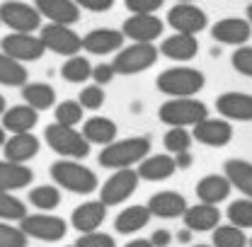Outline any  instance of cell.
<instances>
[{"mask_svg":"<svg viewBox=\"0 0 252 247\" xmlns=\"http://www.w3.org/2000/svg\"><path fill=\"white\" fill-rule=\"evenodd\" d=\"M148 153H151V138L146 136H131L122 141L114 138L102 148V153L97 155V162L107 170H122V167L138 165Z\"/></svg>","mask_w":252,"mask_h":247,"instance_id":"6da1fadb","label":"cell"},{"mask_svg":"<svg viewBox=\"0 0 252 247\" xmlns=\"http://www.w3.org/2000/svg\"><path fill=\"white\" fill-rule=\"evenodd\" d=\"M51 180L56 182V186H61L65 191H73V194H93L99 180L90 167L80 165L78 160H70V157H61L51 165Z\"/></svg>","mask_w":252,"mask_h":247,"instance_id":"7a4b0ae2","label":"cell"},{"mask_svg":"<svg viewBox=\"0 0 252 247\" xmlns=\"http://www.w3.org/2000/svg\"><path fill=\"white\" fill-rule=\"evenodd\" d=\"M44 138L49 143V148L61 157L70 160H83L90 155V143L85 141V136L80 131H75V126H65V124H49L44 128Z\"/></svg>","mask_w":252,"mask_h":247,"instance_id":"3957f363","label":"cell"},{"mask_svg":"<svg viewBox=\"0 0 252 247\" xmlns=\"http://www.w3.org/2000/svg\"><path fill=\"white\" fill-rule=\"evenodd\" d=\"M204 83H206V78L201 75V70L187 68V65L167 68L156 80L158 90L162 94H170V97H194L196 93H201Z\"/></svg>","mask_w":252,"mask_h":247,"instance_id":"277c9868","label":"cell"},{"mask_svg":"<svg viewBox=\"0 0 252 247\" xmlns=\"http://www.w3.org/2000/svg\"><path fill=\"white\" fill-rule=\"evenodd\" d=\"M158 114H160V122L167 124V126H185L187 128V126H194L196 122L206 119L209 109L196 97H172L165 104H160Z\"/></svg>","mask_w":252,"mask_h":247,"instance_id":"5b68a950","label":"cell"},{"mask_svg":"<svg viewBox=\"0 0 252 247\" xmlns=\"http://www.w3.org/2000/svg\"><path fill=\"white\" fill-rule=\"evenodd\" d=\"M158 56H160V51L153 46V41H133L131 46H126V49L122 46L117 51L112 65L119 75H136V73H143L151 65H156Z\"/></svg>","mask_w":252,"mask_h":247,"instance_id":"8992f818","label":"cell"},{"mask_svg":"<svg viewBox=\"0 0 252 247\" xmlns=\"http://www.w3.org/2000/svg\"><path fill=\"white\" fill-rule=\"evenodd\" d=\"M20 228L27 238L41 240V243H59L68 233V223L61 216H51V214H27L20 220Z\"/></svg>","mask_w":252,"mask_h":247,"instance_id":"52a82bcc","label":"cell"},{"mask_svg":"<svg viewBox=\"0 0 252 247\" xmlns=\"http://www.w3.org/2000/svg\"><path fill=\"white\" fill-rule=\"evenodd\" d=\"M39 39L44 41L46 51H54L59 56H75L83 51V36L70 30V25H56L49 22L39 27Z\"/></svg>","mask_w":252,"mask_h":247,"instance_id":"ba28073f","label":"cell"},{"mask_svg":"<svg viewBox=\"0 0 252 247\" xmlns=\"http://www.w3.org/2000/svg\"><path fill=\"white\" fill-rule=\"evenodd\" d=\"M0 51L7 54L15 61L30 63V61H39L46 54V46H44V41L39 36H34V31H12V34L2 36Z\"/></svg>","mask_w":252,"mask_h":247,"instance_id":"9c48e42d","label":"cell"},{"mask_svg":"<svg viewBox=\"0 0 252 247\" xmlns=\"http://www.w3.org/2000/svg\"><path fill=\"white\" fill-rule=\"evenodd\" d=\"M0 25L12 31H36L41 27V15L34 5L22 0H5L0 5Z\"/></svg>","mask_w":252,"mask_h":247,"instance_id":"30bf717a","label":"cell"},{"mask_svg":"<svg viewBox=\"0 0 252 247\" xmlns=\"http://www.w3.org/2000/svg\"><path fill=\"white\" fill-rule=\"evenodd\" d=\"M138 189V172L131 167L117 170L99 189V201L109 209V206H119Z\"/></svg>","mask_w":252,"mask_h":247,"instance_id":"8fae6325","label":"cell"},{"mask_svg":"<svg viewBox=\"0 0 252 247\" xmlns=\"http://www.w3.org/2000/svg\"><path fill=\"white\" fill-rule=\"evenodd\" d=\"M206 12L194 2H177L167 10V25L182 34H199L206 30Z\"/></svg>","mask_w":252,"mask_h":247,"instance_id":"7c38bea8","label":"cell"},{"mask_svg":"<svg viewBox=\"0 0 252 247\" xmlns=\"http://www.w3.org/2000/svg\"><path fill=\"white\" fill-rule=\"evenodd\" d=\"M191 138L209 146V148H223L233 141V126L228 119H201L191 126Z\"/></svg>","mask_w":252,"mask_h":247,"instance_id":"4fadbf2b","label":"cell"},{"mask_svg":"<svg viewBox=\"0 0 252 247\" xmlns=\"http://www.w3.org/2000/svg\"><path fill=\"white\" fill-rule=\"evenodd\" d=\"M162 20L156 17V12H143V15H131L122 27V34L131 41H156L162 36Z\"/></svg>","mask_w":252,"mask_h":247,"instance_id":"5bb4252c","label":"cell"},{"mask_svg":"<svg viewBox=\"0 0 252 247\" xmlns=\"http://www.w3.org/2000/svg\"><path fill=\"white\" fill-rule=\"evenodd\" d=\"M211 36L219 44H225V46H243L252 36V27L243 17H225V20H219L211 27Z\"/></svg>","mask_w":252,"mask_h":247,"instance_id":"9a60e30c","label":"cell"},{"mask_svg":"<svg viewBox=\"0 0 252 247\" xmlns=\"http://www.w3.org/2000/svg\"><path fill=\"white\" fill-rule=\"evenodd\" d=\"M124 34L119 30H107V27H99V30L88 31L83 36V49L88 54L94 56H107V54H114L124 46Z\"/></svg>","mask_w":252,"mask_h":247,"instance_id":"2e32d148","label":"cell"},{"mask_svg":"<svg viewBox=\"0 0 252 247\" xmlns=\"http://www.w3.org/2000/svg\"><path fill=\"white\" fill-rule=\"evenodd\" d=\"M39 148H41L39 138H36L34 133H30V131L12 133V136H10V138H5V143H2L5 160H10V162H20V165L30 162L32 157H36Z\"/></svg>","mask_w":252,"mask_h":247,"instance_id":"e0dca14e","label":"cell"},{"mask_svg":"<svg viewBox=\"0 0 252 247\" xmlns=\"http://www.w3.org/2000/svg\"><path fill=\"white\" fill-rule=\"evenodd\" d=\"M216 109L228 122H252V94L223 93L216 99Z\"/></svg>","mask_w":252,"mask_h":247,"instance_id":"ac0fdd59","label":"cell"},{"mask_svg":"<svg viewBox=\"0 0 252 247\" xmlns=\"http://www.w3.org/2000/svg\"><path fill=\"white\" fill-rule=\"evenodd\" d=\"M34 7L41 17L56 25H75L80 20V7L73 0H34Z\"/></svg>","mask_w":252,"mask_h":247,"instance_id":"d6986e66","label":"cell"},{"mask_svg":"<svg viewBox=\"0 0 252 247\" xmlns=\"http://www.w3.org/2000/svg\"><path fill=\"white\" fill-rule=\"evenodd\" d=\"M148 211L156 218H182V214L187 211V199L180 191H158L148 199Z\"/></svg>","mask_w":252,"mask_h":247,"instance_id":"ffe728a7","label":"cell"},{"mask_svg":"<svg viewBox=\"0 0 252 247\" xmlns=\"http://www.w3.org/2000/svg\"><path fill=\"white\" fill-rule=\"evenodd\" d=\"M160 54H165L167 59H172V61H180V63H187L191 61L196 54H199V41H196V36L194 34H182V31H175L172 36H167L162 44H160V49H158Z\"/></svg>","mask_w":252,"mask_h":247,"instance_id":"44dd1931","label":"cell"},{"mask_svg":"<svg viewBox=\"0 0 252 247\" xmlns=\"http://www.w3.org/2000/svg\"><path fill=\"white\" fill-rule=\"evenodd\" d=\"M138 180H146V182H162V180H170L177 167H175V157L172 155H146L141 162H138Z\"/></svg>","mask_w":252,"mask_h":247,"instance_id":"7402d4cb","label":"cell"},{"mask_svg":"<svg viewBox=\"0 0 252 247\" xmlns=\"http://www.w3.org/2000/svg\"><path fill=\"white\" fill-rule=\"evenodd\" d=\"M182 218H185V228H189L191 233H206V230H214L220 223V211L219 206L201 201L196 206H187Z\"/></svg>","mask_w":252,"mask_h":247,"instance_id":"603a6c76","label":"cell"},{"mask_svg":"<svg viewBox=\"0 0 252 247\" xmlns=\"http://www.w3.org/2000/svg\"><path fill=\"white\" fill-rule=\"evenodd\" d=\"M107 218V206L102 201H85L70 214V225L78 233H93Z\"/></svg>","mask_w":252,"mask_h":247,"instance_id":"cb8c5ba5","label":"cell"},{"mask_svg":"<svg viewBox=\"0 0 252 247\" xmlns=\"http://www.w3.org/2000/svg\"><path fill=\"white\" fill-rule=\"evenodd\" d=\"M2 117V128L10 133H22V131H32L39 124V112L30 107V104H15V107H5Z\"/></svg>","mask_w":252,"mask_h":247,"instance_id":"d4e9b609","label":"cell"},{"mask_svg":"<svg viewBox=\"0 0 252 247\" xmlns=\"http://www.w3.org/2000/svg\"><path fill=\"white\" fill-rule=\"evenodd\" d=\"M230 189H233V186H230L225 175H206V177H201V180L196 182V196H199V201H204V204L219 206L220 201L228 199Z\"/></svg>","mask_w":252,"mask_h":247,"instance_id":"484cf974","label":"cell"},{"mask_svg":"<svg viewBox=\"0 0 252 247\" xmlns=\"http://www.w3.org/2000/svg\"><path fill=\"white\" fill-rule=\"evenodd\" d=\"M34 172L27 165L20 162H10V160H0V189L2 191H15V189H25L32 185Z\"/></svg>","mask_w":252,"mask_h":247,"instance_id":"4316f807","label":"cell"},{"mask_svg":"<svg viewBox=\"0 0 252 247\" xmlns=\"http://www.w3.org/2000/svg\"><path fill=\"white\" fill-rule=\"evenodd\" d=\"M117 124L112 122V119H107V117H93V119H88V122L83 124V136H85V141L90 143V146H107V143H112L114 138H117Z\"/></svg>","mask_w":252,"mask_h":247,"instance_id":"83f0119b","label":"cell"},{"mask_svg":"<svg viewBox=\"0 0 252 247\" xmlns=\"http://www.w3.org/2000/svg\"><path fill=\"white\" fill-rule=\"evenodd\" d=\"M223 172H225V177H228L233 189L243 191L248 199H252V162L233 157L223 165Z\"/></svg>","mask_w":252,"mask_h":247,"instance_id":"f1b7e54d","label":"cell"},{"mask_svg":"<svg viewBox=\"0 0 252 247\" xmlns=\"http://www.w3.org/2000/svg\"><path fill=\"white\" fill-rule=\"evenodd\" d=\"M148 220H151V211H148V206L136 204V206L124 209L119 216L114 218V230H117V233H122V235H133V233L143 230V228L148 225Z\"/></svg>","mask_w":252,"mask_h":247,"instance_id":"f546056e","label":"cell"},{"mask_svg":"<svg viewBox=\"0 0 252 247\" xmlns=\"http://www.w3.org/2000/svg\"><path fill=\"white\" fill-rule=\"evenodd\" d=\"M22 97H25V104L34 107L36 112H44V109L54 107L56 90L49 83H25L22 85Z\"/></svg>","mask_w":252,"mask_h":247,"instance_id":"4dcf8cb0","label":"cell"},{"mask_svg":"<svg viewBox=\"0 0 252 247\" xmlns=\"http://www.w3.org/2000/svg\"><path fill=\"white\" fill-rule=\"evenodd\" d=\"M30 73L25 68V63L10 59L7 54L0 51V85H7V88H22L27 83Z\"/></svg>","mask_w":252,"mask_h":247,"instance_id":"1f68e13d","label":"cell"},{"mask_svg":"<svg viewBox=\"0 0 252 247\" xmlns=\"http://www.w3.org/2000/svg\"><path fill=\"white\" fill-rule=\"evenodd\" d=\"M61 75L65 83H73V85H80L85 80H90L93 75V65L85 56H68V61L61 65Z\"/></svg>","mask_w":252,"mask_h":247,"instance_id":"d6a6232c","label":"cell"},{"mask_svg":"<svg viewBox=\"0 0 252 247\" xmlns=\"http://www.w3.org/2000/svg\"><path fill=\"white\" fill-rule=\"evenodd\" d=\"M248 245V238H245V230L233 225V223H225V225H216L214 228V247H245Z\"/></svg>","mask_w":252,"mask_h":247,"instance_id":"836d02e7","label":"cell"},{"mask_svg":"<svg viewBox=\"0 0 252 247\" xmlns=\"http://www.w3.org/2000/svg\"><path fill=\"white\" fill-rule=\"evenodd\" d=\"M30 204L36 206L39 211H54L61 204V191H59V186L54 185L34 186L30 191Z\"/></svg>","mask_w":252,"mask_h":247,"instance_id":"e575fe53","label":"cell"},{"mask_svg":"<svg viewBox=\"0 0 252 247\" xmlns=\"http://www.w3.org/2000/svg\"><path fill=\"white\" fill-rule=\"evenodd\" d=\"M27 216L25 201H20L12 191L0 189V220H22Z\"/></svg>","mask_w":252,"mask_h":247,"instance_id":"d590c367","label":"cell"},{"mask_svg":"<svg viewBox=\"0 0 252 247\" xmlns=\"http://www.w3.org/2000/svg\"><path fill=\"white\" fill-rule=\"evenodd\" d=\"M162 146L167 153H182V151H189L191 146V133H189L185 126H170L167 133L162 136Z\"/></svg>","mask_w":252,"mask_h":247,"instance_id":"8d00e7d4","label":"cell"},{"mask_svg":"<svg viewBox=\"0 0 252 247\" xmlns=\"http://www.w3.org/2000/svg\"><path fill=\"white\" fill-rule=\"evenodd\" d=\"M225 216H228V220H230L233 225H238V228H243V230L252 228V199L245 196V199L233 201V204L228 206Z\"/></svg>","mask_w":252,"mask_h":247,"instance_id":"74e56055","label":"cell"},{"mask_svg":"<svg viewBox=\"0 0 252 247\" xmlns=\"http://www.w3.org/2000/svg\"><path fill=\"white\" fill-rule=\"evenodd\" d=\"M83 107H80V102H75V99H63L61 104H56V122L59 124H65V126H78V124L83 122Z\"/></svg>","mask_w":252,"mask_h":247,"instance_id":"f35d334b","label":"cell"},{"mask_svg":"<svg viewBox=\"0 0 252 247\" xmlns=\"http://www.w3.org/2000/svg\"><path fill=\"white\" fill-rule=\"evenodd\" d=\"M78 102H80V107L83 109H90V112H97V109H102V104H104V90H102V85H88V88H83L80 94H78Z\"/></svg>","mask_w":252,"mask_h":247,"instance_id":"ab89813d","label":"cell"},{"mask_svg":"<svg viewBox=\"0 0 252 247\" xmlns=\"http://www.w3.org/2000/svg\"><path fill=\"white\" fill-rule=\"evenodd\" d=\"M27 243L30 238L22 233V228L0 220V247H27Z\"/></svg>","mask_w":252,"mask_h":247,"instance_id":"60d3db41","label":"cell"},{"mask_svg":"<svg viewBox=\"0 0 252 247\" xmlns=\"http://www.w3.org/2000/svg\"><path fill=\"white\" fill-rule=\"evenodd\" d=\"M230 63H233V68L240 73V75H248L252 78V46H238L235 51H233V56H230Z\"/></svg>","mask_w":252,"mask_h":247,"instance_id":"b9f144b4","label":"cell"},{"mask_svg":"<svg viewBox=\"0 0 252 247\" xmlns=\"http://www.w3.org/2000/svg\"><path fill=\"white\" fill-rule=\"evenodd\" d=\"M78 247H117L114 238L107 235V233H99V230H93V233H83L78 238Z\"/></svg>","mask_w":252,"mask_h":247,"instance_id":"7bdbcfd3","label":"cell"},{"mask_svg":"<svg viewBox=\"0 0 252 247\" xmlns=\"http://www.w3.org/2000/svg\"><path fill=\"white\" fill-rule=\"evenodd\" d=\"M124 5L131 15H143V12H158L165 5V0H124Z\"/></svg>","mask_w":252,"mask_h":247,"instance_id":"ee69618b","label":"cell"},{"mask_svg":"<svg viewBox=\"0 0 252 247\" xmlns=\"http://www.w3.org/2000/svg\"><path fill=\"white\" fill-rule=\"evenodd\" d=\"M114 75H117V70H114L112 63H99V65L93 68V75H90V78H93L97 85H107V83L114 80Z\"/></svg>","mask_w":252,"mask_h":247,"instance_id":"f6af8a7d","label":"cell"},{"mask_svg":"<svg viewBox=\"0 0 252 247\" xmlns=\"http://www.w3.org/2000/svg\"><path fill=\"white\" fill-rule=\"evenodd\" d=\"M78 7H85L90 12H107L114 7V0H73Z\"/></svg>","mask_w":252,"mask_h":247,"instance_id":"bcb514c9","label":"cell"},{"mask_svg":"<svg viewBox=\"0 0 252 247\" xmlns=\"http://www.w3.org/2000/svg\"><path fill=\"white\" fill-rule=\"evenodd\" d=\"M148 240H151V245L153 247H167L170 243H172V233L165 230V228H158V230H153V235H151Z\"/></svg>","mask_w":252,"mask_h":247,"instance_id":"7dc6e473","label":"cell"},{"mask_svg":"<svg viewBox=\"0 0 252 247\" xmlns=\"http://www.w3.org/2000/svg\"><path fill=\"white\" fill-rule=\"evenodd\" d=\"M172 157H175V167H177V170H187V167H191V162H194V160H191V153H189V151L175 153Z\"/></svg>","mask_w":252,"mask_h":247,"instance_id":"c3c4849f","label":"cell"},{"mask_svg":"<svg viewBox=\"0 0 252 247\" xmlns=\"http://www.w3.org/2000/svg\"><path fill=\"white\" fill-rule=\"evenodd\" d=\"M177 240H180V243H185V245H187V243H191V230H189V228L180 230V233H177Z\"/></svg>","mask_w":252,"mask_h":247,"instance_id":"681fc988","label":"cell"},{"mask_svg":"<svg viewBox=\"0 0 252 247\" xmlns=\"http://www.w3.org/2000/svg\"><path fill=\"white\" fill-rule=\"evenodd\" d=\"M124 247H153V245H151V240H143V238H138V240H131V243H126Z\"/></svg>","mask_w":252,"mask_h":247,"instance_id":"f907efd6","label":"cell"},{"mask_svg":"<svg viewBox=\"0 0 252 247\" xmlns=\"http://www.w3.org/2000/svg\"><path fill=\"white\" fill-rule=\"evenodd\" d=\"M245 15H248V22H250V27H252V2L248 5V12H245Z\"/></svg>","mask_w":252,"mask_h":247,"instance_id":"816d5d0a","label":"cell"},{"mask_svg":"<svg viewBox=\"0 0 252 247\" xmlns=\"http://www.w3.org/2000/svg\"><path fill=\"white\" fill-rule=\"evenodd\" d=\"M5 138H7V136H5V128L0 126V148H2V143H5Z\"/></svg>","mask_w":252,"mask_h":247,"instance_id":"f5cc1de1","label":"cell"},{"mask_svg":"<svg viewBox=\"0 0 252 247\" xmlns=\"http://www.w3.org/2000/svg\"><path fill=\"white\" fill-rule=\"evenodd\" d=\"M5 107H7V102H5V97H2V94H0V114H2V112H5Z\"/></svg>","mask_w":252,"mask_h":247,"instance_id":"db71d44e","label":"cell"},{"mask_svg":"<svg viewBox=\"0 0 252 247\" xmlns=\"http://www.w3.org/2000/svg\"><path fill=\"white\" fill-rule=\"evenodd\" d=\"M177 2H194V0H177Z\"/></svg>","mask_w":252,"mask_h":247,"instance_id":"11a10c76","label":"cell"},{"mask_svg":"<svg viewBox=\"0 0 252 247\" xmlns=\"http://www.w3.org/2000/svg\"><path fill=\"white\" fill-rule=\"evenodd\" d=\"M194 247H214V245H194Z\"/></svg>","mask_w":252,"mask_h":247,"instance_id":"9f6ffc18","label":"cell"},{"mask_svg":"<svg viewBox=\"0 0 252 247\" xmlns=\"http://www.w3.org/2000/svg\"><path fill=\"white\" fill-rule=\"evenodd\" d=\"M248 245H250V247H252V238H250V240H248Z\"/></svg>","mask_w":252,"mask_h":247,"instance_id":"6f0895ef","label":"cell"},{"mask_svg":"<svg viewBox=\"0 0 252 247\" xmlns=\"http://www.w3.org/2000/svg\"><path fill=\"white\" fill-rule=\"evenodd\" d=\"M65 247H78V245H65Z\"/></svg>","mask_w":252,"mask_h":247,"instance_id":"680465c9","label":"cell"}]
</instances>
